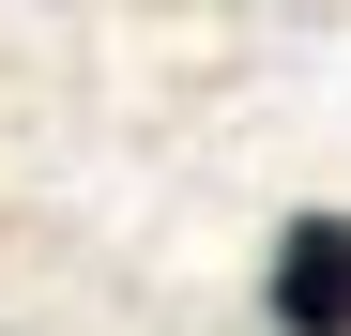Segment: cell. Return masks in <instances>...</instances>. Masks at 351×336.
I'll return each mask as SVG.
<instances>
[{"label":"cell","mask_w":351,"mask_h":336,"mask_svg":"<svg viewBox=\"0 0 351 336\" xmlns=\"http://www.w3.org/2000/svg\"><path fill=\"white\" fill-rule=\"evenodd\" d=\"M275 321L290 336H351V214L275 230Z\"/></svg>","instance_id":"6da1fadb"}]
</instances>
